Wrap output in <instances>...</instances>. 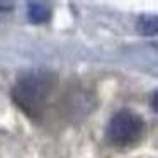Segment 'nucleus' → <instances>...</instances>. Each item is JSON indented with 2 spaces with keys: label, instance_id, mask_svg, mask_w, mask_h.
Returning <instances> with one entry per match:
<instances>
[{
  "label": "nucleus",
  "instance_id": "4",
  "mask_svg": "<svg viewBox=\"0 0 158 158\" xmlns=\"http://www.w3.org/2000/svg\"><path fill=\"white\" fill-rule=\"evenodd\" d=\"M138 31L143 36H155L156 34V17L153 15H143L138 21Z\"/></svg>",
  "mask_w": 158,
  "mask_h": 158
},
{
  "label": "nucleus",
  "instance_id": "2",
  "mask_svg": "<svg viewBox=\"0 0 158 158\" xmlns=\"http://www.w3.org/2000/svg\"><path fill=\"white\" fill-rule=\"evenodd\" d=\"M144 133V123L136 112L123 109L107 124V139L117 148H127L139 143Z\"/></svg>",
  "mask_w": 158,
  "mask_h": 158
},
{
  "label": "nucleus",
  "instance_id": "3",
  "mask_svg": "<svg viewBox=\"0 0 158 158\" xmlns=\"http://www.w3.org/2000/svg\"><path fill=\"white\" fill-rule=\"evenodd\" d=\"M27 15L34 24H43V22H48L51 19V9L44 2H29Z\"/></svg>",
  "mask_w": 158,
  "mask_h": 158
},
{
  "label": "nucleus",
  "instance_id": "1",
  "mask_svg": "<svg viewBox=\"0 0 158 158\" xmlns=\"http://www.w3.org/2000/svg\"><path fill=\"white\" fill-rule=\"evenodd\" d=\"M58 87V75L49 70H32L19 77L12 87L14 104L31 119H41Z\"/></svg>",
  "mask_w": 158,
  "mask_h": 158
}]
</instances>
